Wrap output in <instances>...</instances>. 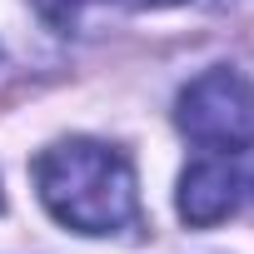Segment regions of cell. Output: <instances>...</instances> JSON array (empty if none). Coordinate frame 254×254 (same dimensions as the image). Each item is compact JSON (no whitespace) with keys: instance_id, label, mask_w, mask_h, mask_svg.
<instances>
[{"instance_id":"cell-1","label":"cell","mask_w":254,"mask_h":254,"mask_svg":"<svg viewBox=\"0 0 254 254\" xmlns=\"http://www.w3.org/2000/svg\"><path fill=\"white\" fill-rule=\"evenodd\" d=\"M35 190L45 209L75 234H120L140 219L135 165L100 140H60L35 155Z\"/></svg>"},{"instance_id":"cell-2","label":"cell","mask_w":254,"mask_h":254,"mask_svg":"<svg viewBox=\"0 0 254 254\" xmlns=\"http://www.w3.org/2000/svg\"><path fill=\"white\" fill-rule=\"evenodd\" d=\"M175 120L180 130L199 145V150H214V155H239L254 145V85L229 70V65H214L204 75H194L180 100H175Z\"/></svg>"},{"instance_id":"cell-3","label":"cell","mask_w":254,"mask_h":254,"mask_svg":"<svg viewBox=\"0 0 254 254\" xmlns=\"http://www.w3.org/2000/svg\"><path fill=\"white\" fill-rule=\"evenodd\" d=\"M239 209V175L219 160L190 165L180 175V214L190 224H219Z\"/></svg>"},{"instance_id":"cell-4","label":"cell","mask_w":254,"mask_h":254,"mask_svg":"<svg viewBox=\"0 0 254 254\" xmlns=\"http://www.w3.org/2000/svg\"><path fill=\"white\" fill-rule=\"evenodd\" d=\"M35 10H40V20H45L50 30L80 35V30H90V20H95L100 10H110V0H35Z\"/></svg>"},{"instance_id":"cell-5","label":"cell","mask_w":254,"mask_h":254,"mask_svg":"<svg viewBox=\"0 0 254 254\" xmlns=\"http://www.w3.org/2000/svg\"><path fill=\"white\" fill-rule=\"evenodd\" d=\"M135 5H185V0H135Z\"/></svg>"}]
</instances>
